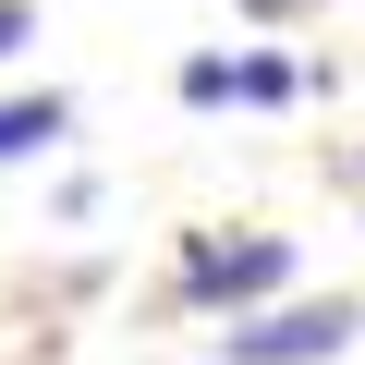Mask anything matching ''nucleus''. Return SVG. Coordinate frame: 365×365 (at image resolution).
<instances>
[{
  "mask_svg": "<svg viewBox=\"0 0 365 365\" xmlns=\"http://www.w3.org/2000/svg\"><path fill=\"white\" fill-rule=\"evenodd\" d=\"M353 329H365V317L329 292V304H280V317H244V329H220V353H232V365H329Z\"/></svg>",
  "mask_w": 365,
  "mask_h": 365,
  "instance_id": "1",
  "label": "nucleus"
},
{
  "mask_svg": "<svg viewBox=\"0 0 365 365\" xmlns=\"http://www.w3.org/2000/svg\"><path fill=\"white\" fill-rule=\"evenodd\" d=\"M292 280V256L256 232V244H195V256H182V292H195V304H256V292H280Z\"/></svg>",
  "mask_w": 365,
  "mask_h": 365,
  "instance_id": "2",
  "label": "nucleus"
},
{
  "mask_svg": "<svg viewBox=\"0 0 365 365\" xmlns=\"http://www.w3.org/2000/svg\"><path fill=\"white\" fill-rule=\"evenodd\" d=\"M61 122H73V98H49V86H37V98H13V110H0V158H37Z\"/></svg>",
  "mask_w": 365,
  "mask_h": 365,
  "instance_id": "3",
  "label": "nucleus"
},
{
  "mask_svg": "<svg viewBox=\"0 0 365 365\" xmlns=\"http://www.w3.org/2000/svg\"><path fill=\"white\" fill-rule=\"evenodd\" d=\"M232 98H256V110H268V98H292V61H268V49H256V61H232Z\"/></svg>",
  "mask_w": 365,
  "mask_h": 365,
  "instance_id": "4",
  "label": "nucleus"
},
{
  "mask_svg": "<svg viewBox=\"0 0 365 365\" xmlns=\"http://www.w3.org/2000/svg\"><path fill=\"white\" fill-rule=\"evenodd\" d=\"M182 98H195V110H220V98H232V61H220V49H207V61H182Z\"/></svg>",
  "mask_w": 365,
  "mask_h": 365,
  "instance_id": "5",
  "label": "nucleus"
},
{
  "mask_svg": "<svg viewBox=\"0 0 365 365\" xmlns=\"http://www.w3.org/2000/svg\"><path fill=\"white\" fill-rule=\"evenodd\" d=\"M25 37H37V13H25V0H0V61H13Z\"/></svg>",
  "mask_w": 365,
  "mask_h": 365,
  "instance_id": "6",
  "label": "nucleus"
}]
</instances>
